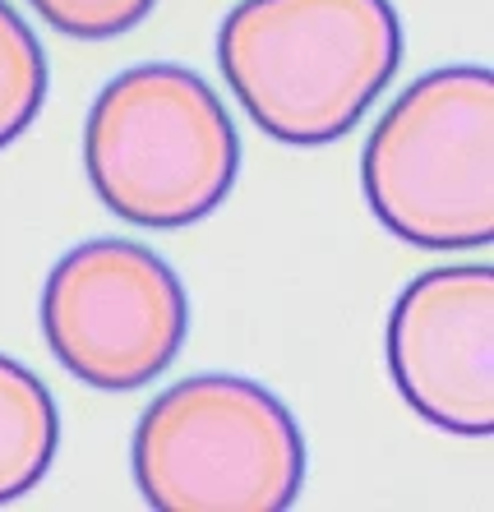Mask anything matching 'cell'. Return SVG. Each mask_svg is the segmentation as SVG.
<instances>
[{
  "label": "cell",
  "mask_w": 494,
  "mask_h": 512,
  "mask_svg": "<svg viewBox=\"0 0 494 512\" xmlns=\"http://www.w3.org/2000/svg\"><path fill=\"white\" fill-rule=\"evenodd\" d=\"M47 51L10 0H0V148H10L47 102Z\"/></svg>",
  "instance_id": "cell-8"
},
{
  "label": "cell",
  "mask_w": 494,
  "mask_h": 512,
  "mask_svg": "<svg viewBox=\"0 0 494 512\" xmlns=\"http://www.w3.org/2000/svg\"><path fill=\"white\" fill-rule=\"evenodd\" d=\"M130 466L157 512H282L305 485V434L264 383L194 374L148 402Z\"/></svg>",
  "instance_id": "cell-4"
},
{
  "label": "cell",
  "mask_w": 494,
  "mask_h": 512,
  "mask_svg": "<svg viewBox=\"0 0 494 512\" xmlns=\"http://www.w3.org/2000/svg\"><path fill=\"white\" fill-rule=\"evenodd\" d=\"M61 448V411L47 383L0 356V503L33 494Z\"/></svg>",
  "instance_id": "cell-7"
},
{
  "label": "cell",
  "mask_w": 494,
  "mask_h": 512,
  "mask_svg": "<svg viewBox=\"0 0 494 512\" xmlns=\"http://www.w3.org/2000/svg\"><path fill=\"white\" fill-rule=\"evenodd\" d=\"M28 5L56 33L79 37V42H107L144 24L157 0H28Z\"/></svg>",
  "instance_id": "cell-9"
},
{
  "label": "cell",
  "mask_w": 494,
  "mask_h": 512,
  "mask_svg": "<svg viewBox=\"0 0 494 512\" xmlns=\"http://www.w3.org/2000/svg\"><path fill=\"white\" fill-rule=\"evenodd\" d=\"M190 328V300L167 259L139 240L74 245L42 286V333L65 374L130 393L167 374Z\"/></svg>",
  "instance_id": "cell-5"
},
{
  "label": "cell",
  "mask_w": 494,
  "mask_h": 512,
  "mask_svg": "<svg viewBox=\"0 0 494 512\" xmlns=\"http://www.w3.org/2000/svg\"><path fill=\"white\" fill-rule=\"evenodd\" d=\"M384 356L416 416L485 439L494 429V273L448 263L411 277L388 310Z\"/></svg>",
  "instance_id": "cell-6"
},
{
  "label": "cell",
  "mask_w": 494,
  "mask_h": 512,
  "mask_svg": "<svg viewBox=\"0 0 494 512\" xmlns=\"http://www.w3.org/2000/svg\"><path fill=\"white\" fill-rule=\"evenodd\" d=\"M222 79L264 134L333 143L402 65L393 0H241L217 33Z\"/></svg>",
  "instance_id": "cell-1"
},
{
  "label": "cell",
  "mask_w": 494,
  "mask_h": 512,
  "mask_svg": "<svg viewBox=\"0 0 494 512\" xmlns=\"http://www.w3.org/2000/svg\"><path fill=\"white\" fill-rule=\"evenodd\" d=\"M84 171L121 222L181 231L231 194L241 176V134L204 74L148 60L93 97Z\"/></svg>",
  "instance_id": "cell-2"
},
{
  "label": "cell",
  "mask_w": 494,
  "mask_h": 512,
  "mask_svg": "<svg viewBox=\"0 0 494 512\" xmlns=\"http://www.w3.org/2000/svg\"><path fill=\"white\" fill-rule=\"evenodd\" d=\"M361 190L388 236L481 250L494 236V74L444 65L407 84L365 139Z\"/></svg>",
  "instance_id": "cell-3"
}]
</instances>
